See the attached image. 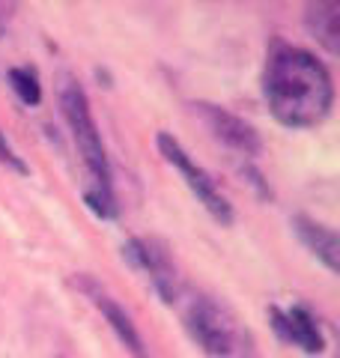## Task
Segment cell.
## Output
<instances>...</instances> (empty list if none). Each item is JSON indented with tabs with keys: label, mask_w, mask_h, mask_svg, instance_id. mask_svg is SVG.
Returning a JSON list of instances; mask_svg holds the SVG:
<instances>
[{
	"label": "cell",
	"mask_w": 340,
	"mask_h": 358,
	"mask_svg": "<svg viewBox=\"0 0 340 358\" xmlns=\"http://www.w3.org/2000/svg\"><path fill=\"white\" fill-rule=\"evenodd\" d=\"M263 90L275 120L290 129L316 126L334 105V84L328 69L311 51L292 45H278L269 54Z\"/></svg>",
	"instance_id": "1"
},
{
	"label": "cell",
	"mask_w": 340,
	"mask_h": 358,
	"mask_svg": "<svg viewBox=\"0 0 340 358\" xmlns=\"http://www.w3.org/2000/svg\"><path fill=\"white\" fill-rule=\"evenodd\" d=\"M63 117L72 129V138L81 150L84 162L90 167V176H93V185L90 188H101V192H111V164L105 147H101V134L96 129L93 110H90V102L84 96L81 87H66L63 93Z\"/></svg>",
	"instance_id": "2"
},
{
	"label": "cell",
	"mask_w": 340,
	"mask_h": 358,
	"mask_svg": "<svg viewBox=\"0 0 340 358\" xmlns=\"http://www.w3.org/2000/svg\"><path fill=\"white\" fill-rule=\"evenodd\" d=\"M158 150H162L164 159L185 176L188 188L197 194L200 203L209 209V215H212L215 221H221V224H230V221H233V209H230V203L224 200V194L218 192V188H215V179H212L206 171H203V167H197L194 162L188 159V152L183 150V143H179L173 134H167V131L158 134Z\"/></svg>",
	"instance_id": "3"
},
{
	"label": "cell",
	"mask_w": 340,
	"mask_h": 358,
	"mask_svg": "<svg viewBox=\"0 0 340 358\" xmlns=\"http://www.w3.org/2000/svg\"><path fill=\"white\" fill-rule=\"evenodd\" d=\"M185 326L191 331V338H194L209 355H227L233 350V331L224 322L221 310L215 305H209V301H203V299L191 301L188 313H185Z\"/></svg>",
	"instance_id": "4"
},
{
	"label": "cell",
	"mask_w": 340,
	"mask_h": 358,
	"mask_svg": "<svg viewBox=\"0 0 340 358\" xmlns=\"http://www.w3.org/2000/svg\"><path fill=\"white\" fill-rule=\"evenodd\" d=\"M122 254L132 260V266L143 268V272H150L155 289L164 296V301H173L176 299V272L173 266H170V257L164 248H158L153 239H132Z\"/></svg>",
	"instance_id": "5"
},
{
	"label": "cell",
	"mask_w": 340,
	"mask_h": 358,
	"mask_svg": "<svg viewBox=\"0 0 340 358\" xmlns=\"http://www.w3.org/2000/svg\"><path fill=\"white\" fill-rule=\"evenodd\" d=\"M203 117H206L209 129L215 131V138L224 141L227 147H233L236 152L242 155H260V150H263V141H260V134L248 126L245 120L233 117L230 110H224L218 105H200Z\"/></svg>",
	"instance_id": "6"
},
{
	"label": "cell",
	"mask_w": 340,
	"mask_h": 358,
	"mask_svg": "<svg viewBox=\"0 0 340 358\" xmlns=\"http://www.w3.org/2000/svg\"><path fill=\"white\" fill-rule=\"evenodd\" d=\"M269 317H271V326L278 329V334L283 341L302 346L304 352H323L325 341L320 334V326H316V320L304 308H290L287 313L278 310V308H271Z\"/></svg>",
	"instance_id": "7"
},
{
	"label": "cell",
	"mask_w": 340,
	"mask_h": 358,
	"mask_svg": "<svg viewBox=\"0 0 340 358\" xmlns=\"http://www.w3.org/2000/svg\"><path fill=\"white\" fill-rule=\"evenodd\" d=\"M87 289H90V296H93V301H96V308L101 310V317L108 320V326L117 331V338L126 343V350L134 355V358H150V352H146V346H143V341H141V334H138V329H134V322H132V317L126 310H122L117 301H113L111 296H105L101 289H96L93 284H84Z\"/></svg>",
	"instance_id": "8"
},
{
	"label": "cell",
	"mask_w": 340,
	"mask_h": 358,
	"mask_svg": "<svg viewBox=\"0 0 340 358\" xmlns=\"http://www.w3.org/2000/svg\"><path fill=\"white\" fill-rule=\"evenodd\" d=\"M296 233H299V239L308 245V248L320 257V260L332 268V272H337L340 268V242H337V233L332 227H325V224H316L311 218H304L299 215L296 221Z\"/></svg>",
	"instance_id": "9"
},
{
	"label": "cell",
	"mask_w": 340,
	"mask_h": 358,
	"mask_svg": "<svg viewBox=\"0 0 340 358\" xmlns=\"http://www.w3.org/2000/svg\"><path fill=\"white\" fill-rule=\"evenodd\" d=\"M304 24L332 54L340 51V6L337 3H311Z\"/></svg>",
	"instance_id": "10"
},
{
	"label": "cell",
	"mask_w": 340,
	"mask_h": 358,
	"mask_svg": "<svg viewBox=\"0 0 340 358\" xmlns=\"http://www.w3.org/2000/svg\"><path fill=\"white\" fill-rule=\"evenodd\" d=\"M9 84H13V90L18 93V99L24 105H39L42 87H39V78H36V72H33V69H27V66L9 69Z\"/></svg>",
	"instance_id": "11"
},
{
	"label": "cell",
	"mask_w": 340,
	"mask_h": 358,
	"mask_svg": "<svg viewBox=\"0 0 340 358\" xmlns=\"http://www.w3.org/2000/svg\"><path fill=\"white\" fill-rule=\"evenodd\" d=\"M0 164H9V167H15L18 173H27V164L21 162L18 155L13 152V147H9V143H6L3 134H0Z\"/></svg>",
	"instance_id": "12"
}]
</instances>
